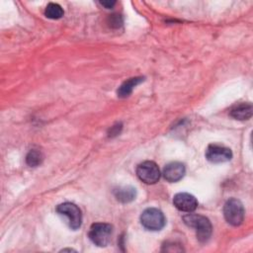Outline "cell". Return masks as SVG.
I'll return each mask as SVG.
<instances>
[{"label": "cell", "mask_w": 253, "mask_h": 253, "mask_svg": "<svg viewBox=\"0 0 253 253\" xmlns=\"http://www.w3.org/2000/svg\"><path fill=\"white\" fill-rule=\"evenodd\" d=\"M183 220L188 226L195 228L197 238L200 242H207L210 239L212 227L208 217L200 214L190 213L183 216Z\"/></svg>", "instance_id": "1"}, {"label": "cell", "mask_w": 253, "mask_h": 253, "mask_svg": "<svg viewBox=\"0 0 253 253\" xmlns=\"http://www.w3.org/2000/svg\"><path fill=\"white\" fill-rule=\"evenodd\" d=\"M223 215L225 220L233 225L238 226L244 220L245 211L242 203L237 199H229L223 207Z\"/></svg>", "instance_id": "2"}, {"label": "cell", "mask_w": 253, "mask_h": 253, "mask_svg": "<svg viewBox=\"0 0 253 253\" xmlns=\"http://www.w3.org/2000/svg\"><path fill=\"white\" fill-rule=\"evenodd\" d=\"M140 222L144 228L157 231L164 227L166 219L160 210L155 208H148L142 211L140 215Z\"/></svg>", "instance_id": "3"}, {"label": "cell", "mask_w": 253, "mask_h": 253, "mask_svg": "<svg viewBox=\"0 0 253 253\" xmlns=\"http://www.w3.org/2000/svg\"><path fill=\"white\" fill-rule=\"evenodd\" d=\"M113 234V226L109 223L98 222L91 225L89 230L90 240L97 246L104 247L109 244Z\"/></svg>", "instance_id": "4"}, {"label": "cell", "mask_w": 253, "mask_h": 253, "mask_svg": "<svg viewBox=\"0 0 253 253\" xmlns=\"http://www.w3.org/2000/svg\"><path fill=\"white\" fill-rule=\"evenodd\" d=\"M56 211L67 217L68 225L71 229L76 230L81 226L82 213L80 209L72 203H63L56 207Z\"/></svg>", "instance_id": "5"}, {"label": "cell", "mask_w": 253, "mask_h": 253, "mask_svg": "<svg viewBox=\"0 0 253 253\" xmlns=\"http://www.w3.org/2000/svg\"><path fill=\"white\" fill-rule=\"evenodd\" d=\"M136 175L146 184H155L160 178V170L153 161H144L137 166Z\"/></svg>", "instance_id": "6"}, {"label": "cell", "mask_w": 253, "mask_h": 253, "mask_svg": "<svg viewBox=\"0 0 253 253\" xmlns=\"http://www.w3.org/2000/svg\"><path fill=\"white\" fill-rule=\"evenodd\" d=\"M232 157L231 150L223 145L210 144L206 150V158L212 163H222L229 161Z\"/></svg>", "instance_id": "7"}, {"label": "cell", "mask_w": 253, "mask_h": 253, "mask_svg": "<svg viewBox=\"0 0 253 253\" xmlns=\"http://www.w3.org/2000/svg\"><path fill=\"white\" fill-rule=\"evenodd\" d=\"M174 206L181 211L192 212L198 207L197 199L189 193H178L173 198Z\"/></svg>", "instance_id": "8"}, {"label": "cell", "mask_w": 253, "mask_h": 253, "mask_svg": "<svg viewBox=\"0 0 253 253\" xmlns=\"http://www.w3.org/2000/svg\"><path fill=\"white\" fill-rule=\"evenodd\" d=\"M185 166L181 162H171L163 169V176L168 182H177L185 175Z\"/></svg>", "instance_id": "9"}, {"label": "cell", "mask_w": 253, "mask_h": 253, "mask_svg": "<svg viewBox=\"0 0 253 253\" xmlns=\"http://www.w3.org/2000/svg\"><path fill=\"white\" fill-rule=\"evenodd\" d=\"M252 111L253 108L250 103H241L230 110V116L236 120L244 121L251 118Z\"/></svg>", "instance_id": "10"}, {"label": "cell", "mask_w": 253, "mask_h": 253, "mask_svg": "<svg viewBox=\"0 0 253 253\" xmlns=\"http://www.w3.org/2000/svg\"><path fill=\"white\" fill-rule=\"evenodd\" d=\"M114 195L116 199L121 202V203H129L135 199L136 196V191L134 188L130 186H124V187H119L115 189Z\"/></svg>", "instance_id": "11"}, {"label": "cell", "mask_w": 253, "mask_h": 253, "mask_svg": "<svg viewBox=\"0 0 253 253\" xmlns=\"http://www.w3.org/2000/svg\"><path fill=\"white\" fill-rule=\"evenodd\" d=\"M143 81L142 77H133V78H129L128 80L125 81L118 89L117 93L118 96L120 98H126L127 96H129L132 92V90L134 89V87L136 85H138L140 82Z\"/></svg>", "instance_id": "12"}, {"label": "cell", "mask_w": 253, "mask_h": 253, "mask_svg": "<svg viewBox=\"0 0 253 253\" xmlns=\"http://www.w3.org/2000/svg\"><path fill=\"white\" fill-rule=\"evenodd\" d=\"M64 12L63 9L61 8L60 5L56 4V3H49L47 4V6L45 7L44 10V15L49 18V19H60L63 16Z\"/></svg>", "instance_id": "13"}, {"label": "cell", "mask_w": 253, "mask_h": 253, "mask_svg": "<svg viewBox=\"0 0 253 253\" xmlns=\"http://www.w3.org/2000/svg\"><path fill=\"white\" fill-rule=\"evenodd\" d=\"M43 160V155L41 151L32 149L29 151V153L26 156V162L31 167H37L40 164H42Z\"/></svg>", "instance_id": "14"}, {"label": "cell", "mask_w": 253, "mask_h": 253, "mask_svg": "<svg viewBox=\"0 0 253 253\" xmlns=\"http://www.w3.org/2000/svg\"><path fill=\"white\" fill-rule=\"evenodd\" d=\"M100 4L102 6H104V7H106L107 9H110V8H112L116 4V2L115 1H101Z\"/></svg>", "instance_id": "15"}]
</instances>
